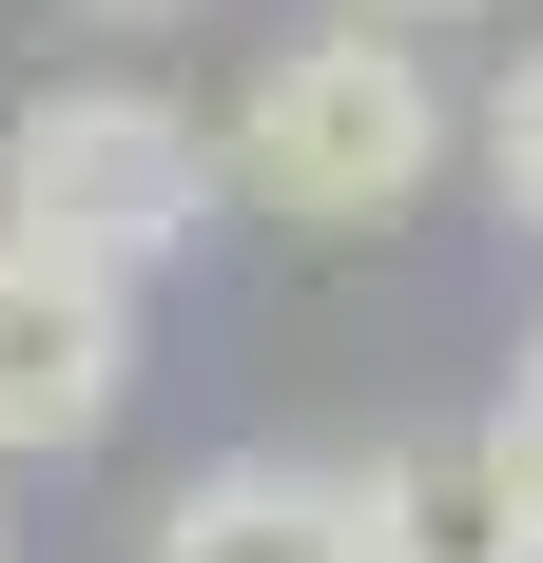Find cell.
Returning <instances> with one entry per match:
<instances>
[{"label":"cell","mask_w":543,"mask_h":563,"mask_svg":"<svg viewBox=\"0 0 543 563\" xmlns=\"http://www.w3.org/2000/svg\"><path fill=\"white\" fill-rule=\"evenodd\" d=\"M446 156H466V117H446L408 20H311L291 58H253V98L214 136V175L272 233H408L446 195Z\"/></svg>","instance_id":"1"},{"label":"cell","mask_w":543,"mask_h":563,"mask_svg":"<svg viewBox=\"0 0 543 563\" xmlns=\"http://www.w3.org/2000/svg\"><path fill=\"white\" fill-rule=\"evenodd\" d=\"M214 136L156 98V78H40V98L0 117V233H40L78 273H175L195 233H214Z\"/></svg>","instance_id":"2"},{"label":"cell","mask_w":543,"mask_h":563,"mask_svg":"<svg viewBox=\"0 0 543 563\" xmlns=\"http://www.w3.org/2000/svg\"><path fill=\"white\" fill-rule=\"evenodd\" d=\"M117 408H136V291L40 253V233H0V466L98 448Z\"/></svg>","instance_id":"3"},{"label":"cell","mask_w":543,"mask_h":563,"mask_svg":"<svg viewBox=\"0 0 543 563\" xmlns=\"http://www.w3.org/2000/svg\"><path fill=\"white\" fill-rule=\"evenodd\" d=\"M350 506H369V563H543V448L524 428H408V448L350 466Z\"/></svg>","instance_id":"4"},{"label":"cell","mask_w":543,"mask_h":563,"mask_svg":"<svg viewBox=\"0 0 543 563\" xmlns=\"http://www.w3.org/2000/svg\"><path fill=\"white\" fill-rule=\"evenodd\" d=\"M136 563H369V506H350V466H311V448H233V466H195V486L136 525Z\"/></svg>","instance_id":"5"},{"label":"cell","mask_w":543,"mask_h":563,"mask_svg":"<svg viewBox=\"0 0 543 563\" xmlns=\"http://www.w3.org/2000/svg\"><path fill=\"white\" fill-rule=\"evenodd\" d=\"M466 156H486V195H505V233H543V40L486 78V117H466Z\"/></svg>","instance_id":"6"},{"label":"cell","mask_w":543,"mask_h":563,"mask_svg":"<svg viewBox=\"0 0 543 563\" xmlns=\"http://www.w3.org/2000/svg\"><path fill=\"white\" fill-rule=\"evenodd\" d=\"M505 428L543 448V311H524V350H505Z\"/></svg>","instance_id":"7"},{"label":"cell","mask_w":543,"mask_h":563,"mask_svg":"<svg viewBox=\"0 0 543 563\" xmlns=\"http://www.w3.org/2000/svg\"><path fill=\"white\" fill-rule=\"evenodd\" d=\"M78 20H117V40H156V20H214V0H78Z\"/></svg>","instance_id":"8"},{"label":"cell","mask_w":543,"mask_h":563,"mask_svg":"<svg viewBox=\"0 0 543 563\" xmlns=\"http://www.w3.org/2000/svg\"><path fill=\"white\" fill-rule=\"evenodd\" d=\"M330 20H408V40H428V20H486V0H330Z\"/></svg>","instance_id":"9"},{"label":"cell","mask_w":543,"mask_h":563,"mask_svg":"<svg viewBox=\"0 0 543 563\" xmlns=\"http://www.w3.org/2000/svg\"><path fill=\"white\" fill-rule=\"evenodd\" d=\"M0 544H20V525H0Z\"/></svg>","instance_id":"10"}]
</instances>
